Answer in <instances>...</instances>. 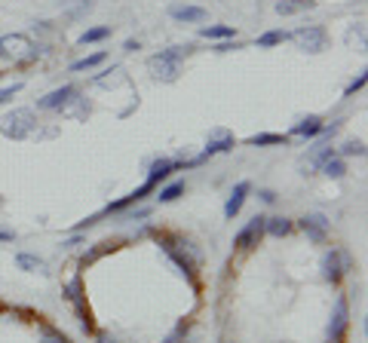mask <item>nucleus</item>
Listing matches in <instances>:
<instances>
[{
  "label": "nucleus",
  "mask_w": 368,
  "mask_h": 343,
  "mask_svg": "<svg viewBox=\"0 0 368 343\" xmlns=\"http://www.w3.org/2000/svg\"><path fill=\"white\" fill-rule=\"evenodd\" d=\"M157 242L163 252H166L169 261L187 276V282L200 291V248L178 233H157Z\"/></svg>",
  "instance_id": "f257e3e1"
},
{
  "label": "nucleus",
  "mask_w": 368,
  "mask_h": 343,
  "mask_svg": "<svg viewBox=\"0 0 368 343\" xmlns=\"http://www.w3.org/2000/svg\"><path fill=\"white\" fill-rule=\"evenodd\" d=\"M34 129H37V117H34L31 107H16L12 113H6V117L0 120V135H6V138H12V141L31 138Z\"/></svg>",
  "instance_id": "f03ea898"
},
{
  "label": "nucleus",
  "mask_w": 368,
  "mask_h": 343,
  "mask_svg": "<svg viewBox=\"0 0 368 343\" xmlns=\"http://www.w3.org/2000/svg\"><path fill=\"white\" fill-rule=\"evenodd\" d=\"M320 270H322L325 282L338 285L353 270V257H350V252H347V248H329V252L322 254V261H320Z\"/></svg>",
  "instance_id": "7ed1b4c3"
},
{
  "label": "nucleus",
  "mask_w": 368,
  "mask_h": 343,
  "mask_svg": "<svg viewBox=\"0 0 368 343\" xmlns=\"http://www.w3.org/2000/svg\"><path fill=\"white\" fill-rule=\"evenodd\" d=\"M65 297L71 300V306H74V313H77V319H80L83 331H86V334L95 331V322H92V310H89V304H86V291H83V279L80 276H74L65 285Z\"/></svg>",
  "instance_id": "20e7f679"
},
{
  "label": "nucleus",
  "mask_w": 368,
  "mask_h": 343,
  "mask_svg": "<svg viewBox=\"0 0 368 343\" xmlns=\"http://www.w3.org/2000/svg\"><path fill=\"white\" fill-rule=\"evenodd\" d=\"M288 40L298 43L304 53L316 55V53H322V49L329 46V31H325V25H301L298 31L288 34Z\"/></svg>",
  "instance_id": "39448f33"
},
{
  "label": "nucleus",
  "mask_w": 368,
  "mask_h": 343,
  "mask_svg": "<svg viewBox=\"0 0 368 343\" xmlns=\"http://www.w3.org/2000/svg\"><path fill=\"white\" fill-rule=\"evenodd\" d=\"M347 328H350V304H347V297L341 295L335 300L329 328H325V343H344L347 340Z\"/></svg>",
  "instance_id": "423d86ee"
},
{
  "label": "nucleus",
  "mask_w": 368,
  "mask_h": 343,
  "mask_svg": "<svg viewBox=\"0 0 368 343\" xmlns=\"http://www.w3.org/2000/svg\"><path fill=\"white\" fill-rule=\"evenodd\" d=\"M295 227H301V233L307 236L313 245H325L329 242V230H331V221L325 218L322 212H307L304 218L295 221Z\"/></svg>",
  "instance_id": "0eeeda50"
},
{
  "label": "nucleus",
  "mask_w": 368,
  "mask_h": 343,
  "mask_svg": "<svg viewBox=\"0 0 368 343\" xmlns=\"http://www.w3.org/2000/svg\"><path fill=\"white\" fill-rule=\"evenodd\" d=\"M237 147V135L230 132V129H221V126H215L209 132V138H206V150H203L200 156H194V166H200V163H206L209 156H215V154H228V150Z\"/></svg>",
  "instance_id": "6e6552de"
},
{
  "label": "nucleus",
  "mask_w": 368,
  "mask_h": 343,
  "mask_svg": "<svg viewBox=\"0 0 368 343\" xmlns=\"http://www.w3.org/2000/svg\"><path fill=\"white\" fill-rule=\"evenodd\" d=\"M0 59H37V46L28 34H6L0 37Z\"/></svg>",
  "instance_id": "1a4fd4ad"
},
{
  "label": "nucleus",
  "mask_w": 368,
  "mask_h": 343,
  "mask_svg": "<svg viewBox=\"0 0 368 343\" xmlns=\"http://www.w3.org/2000/svg\"><path fill=\"white\" fill-rule=\"evenodd\" d=\"M261 239H264V214H255L249 224L233 236V248H237V252H252Z\"/></svg>",
  "instance_id": "9d476101"
},
{
  "label": "nucleus",
  "mask_w": 368,
  "mask_h": 343,
  "mask_svg": "<svg viewBox=\"0 0 368 343\" xmlns=\"http://www.w3.org/2000/svg\"><path fill=\"white\" fill-rule=\"evenodd\" d=\"M80 95L77 92V86H59V89H53V92H46L44 98H37V111H65V107L74 102V98Z\"/></svg>",
  "instance_id": "9b49d317"
},
{
  "label": "nucleus",
  "mask_w": 368,
  "mask_h": 343,
  "mask_svg": "<svg viewBox=\"0 0 368 343\" xmlns=\"http://www.w3.org/2000/svg\"><path fill=\"white\" fill-rule=\"evenodd\" d=\"M169 19H175L178 25H203L209 19V10L194 6V3H175V6H169Z\"/></svg>",
  "instance_id": "f8f14e48"
},
{
  "label": "nucleus",
  "mask_w": 368,
  "mask_h": 343,
  "mask_svg": "<svg viewBox=\"0 0 368 343\" xmlns=\"http://www.w3.org/2000/svg\"><path fill=\"white\" fill-rule=\"evenodd\" d=\"M249 193H252V184L249 181H239L237 187L230 190V196H228V203H224V218L233 221L239 212H243V205H246V199H249Z\"/></svg>",
  "instance_id": "ddd939ff"
},
{
  "label": "nucleus",
  "mask_w": 368,
  "mask_h": 343,
  "mask_svg": "<svg viewBox=\"0 0 368 343\" xmlns=\"http://www.w3.org/2000/svg\"><path fill=\"white\" fill-rule=\"evenodd\" d=\"M172 172H178V160H169V156H160V160L151 163V169H147V184H154V187H160L163 181H166Z\"/></svg>",
  "instance_id": "4468645a"
},
{
  "label": "nucleus",
  "mask_w": 368,
  "mask_h": 343,
  "mask_svg": "<svg viewBox=\"0 0 368 343\" xmlns=\"http://www.w3.org/2000/svg\"><path fill=\"white\" fill-rule=\"evenodd\" d=\"M322 117H316V113H310V117H304L301 123H295L292 126V132H288V138H304V141H310V138H316V135L322 132Z\"/></svg>",
  "instance_id": "2eb2a0df"
},
{
  "label": "nucleus",
  "mask_w": 368,
  "mask_h": 343,
  "mask_svg": "<svg viewBox=\"0 0 368 343\" xmlns=\"http://www.w3.org/2000/svg\"><path fill=\"white\" fill-rule=\"evenodd\" d=\"M117 248H120V239H104V242H95V245H89L86 252L80 254V270L92 267V263H95L98 257H104L108 252H117Z\"/></svg>",
  "instance_id": "dca6fc26"
},
{
  "label": "nucleus",
  "mask_w": 368,
  "mask_h": 343,
  "mask_svg": "<svg viewBox=\"0 0 368 343\" xmlns=\"http://www.w3.org/2000/svg\"><path fill=\"white\" fill-rule=\"evenodd\" d=\"M147 64H151V71H154V77L163 83H175L178 80V71H181V64L178 62H163V59H147Z\"/></svg>",
  "instance_id": "f3484780"
},
{
  "label": "nucleus",
  "mask_w": 368,
  "mask_h": 343,
  "mask_svg": "<svg viewBox=\"0 0 368 343\" xmlns=\"http://www.w3.org/2000/svg\"><path fill=\"white\" fill-rule=\"evenodd\" d=\"M295 230V221L286 218V214H273V218H264V236H273V239H282Z\"/></svg>",
  "instance_id": "a211bd4d"
},
{
  "label": "nucleus",
  "mask_w": 368,
  "mask_h": 343,
  "mask_svg": "<svg viewBox=\"0 0 368 343\" xmlns=\"http://www.w3.org/2000/svg\"><path fill=\"white\" fill-rule=\"evenodd\" d=\"M273 10L279 16H301V12L316 10V0H276Z\"/></svg>",
  "instance_id": "6ab92c4d"
},
{
  "label": "nucleus",
  "mask_w": 368,
  "mask_h": 343,
  "mask_svg": "<svg viewBox=\"0 0 368 343\" xmlns=\"http://www.w3.org/2000/svg\"><path fill=\"white\" fill-rule=\"evenodd\" d=\"M200 37L203 40H237V28L233 25H203L200 28Z\"/></svg>",
  "instance_id": "aec40b11"
},
{
  "label": "nucleus",
  "mask_w": 368,
  "mask_h": 343,
  "mask_svg": "<svg viewBox=\"0 0 368 343\" xmlns=\"http://www.w3.org/2000/svg\"><path fill=\"white\" fill-rule=\"evenodd\" d=\"M288 135H276V132H258V135H249L246 145L249 147H273V145H288Z\"/></svg>",
  "instance_id": "412c9836"
},
{
  "label": "nucleus",
  "mask_w": 368,
  "mask_h": 343,
  "mask_svg": "<svg viewBox=\"0 0 368 343\" xmlns=\"http://www.w3.org/2000/svg\"><path fill=\"white\" fill-rule=\"evenodd\" d=\"M111 34H114V28L111 25H95V28H86V31L77 37V43L80 46H89V43H102V40H108Z\"/></svg>",
  "instance_id": "4be33fe9"
},
{
  "label": "nucleus",
  "mask_w": 368,
  "mask_h": 343,
  "mask_svg": "<svg viewBox=\"0 0 368 343\" xmlns=\"http://www.w3.org/2000/svg\"><path fill=\"white\" fill-rule=\"evenodd\" d=\"M187 55H194V43H184V46H169V49H160L154 59H163V62H178L187 59Z\"/></svg>",
  "instance_id": "5701e85b"
},
{
  "label": "nucleus",
  "mask_w": 368,
  "mask_h": 343,
  "mask_svg": "<svg viewBox=\"0 0 368 343\" xmlns=\"http://www.w3.org/2000/svg\"><path fill=\"white\" fill-rule=\"evenodd\" d=\"M320 172H322L325 178H331V181H341V178L347 175V163H344V156H338V154H335L331 160H325V163H322V169H320Z\"/></svg>",
  "instance_id": "b1692460"
},
{
  "label": "nucleus",
  "mask_w": 368,
  "mask_h": 343,
  "mask_svg": "<svg viewBox=\"0 0 368 343\" xmlns=\"http://www.w3.org/2000/svg\"><path fill=\"white\" fill-rule=\"evenodd\" d=\"M184 190H187V184H184V181H172V184H166V187H160V190H157V203H160V205L175 203V199H178Z\"/></svg>",
  "instance_id": "393cba45"
},
{
  "label": "nucleus",
  "mask_w": 368,
  "mask_h": 343,
  "mask_svg": "<svg viewBox=\"0 0 368 343\" xmlns=\"http://www.w3.org/2000/svg\"><path fill=\"white\" fill-rule=\"evenodd\" d=\"M104 59H108V53L98 49V53H89V55H83V59H77L71 64V71H92V68H98V64H104Z\"/></svg>",
  "instance_id": "a878e982"
},
{
  "label": "nucleus",
  "mask_w": 368,
  "mask_h": 343,
  "mask_svg": "<svg viewBox=\"0 0 368 343\" xmlns=\"http://www.w3.org/2000/svg\"><path fill=\"white\" fill-rule=\"evenodd\" d=\"M16 267H19V270H25V273H37V270H44V267H46V263H44V261H40V257H37V254H28V252H19V254H16Z\"/></svg>",
  "instance_id": "bb28decb"
},
{
  "label": "nucleus",
  "mask_w": 368,
  "mask_h": 343,
  "mask_svg": "<svg viewBox=\"0 0 368 343\" xmlns=\"http://www.w3.org/2000/svg\"><path fill=\"white\" fill-rule=\"evenodd\" d=\"M40 343H71V337L62 328H55V325H40Z\"/></svg>",
  "instance_id": "cd10ccee"
},
{
  "label": "nucleus",
  "mask_w": 368,
  "mask_h": 343,
  "mask_svg": "<svg viewBox=\"0 0 368 343\" xmlns=\"http://www.w3.org/2000/svg\"><path fill=\"white\" fill-rule=\"evenodd\" d=\"M286 40H288V31H264L255 43H258V49H273Z\"/></svg>",
  "instance_id": "c85d7f7f"
},
{
  "label": "nucleus",
  "mask_w": 368,
  "mask_h": 343,
  "mask_svg": "<svg viewBox=\"0 0 368 343\" xmlns=\"http://www.w3.org/2000/svg\"><path fill=\"white\" fill-rule=\"evenodd\" d=\"M335 154H338V156H365V141L350 138V141H344V145L338 147Z\"/></svg>",
  "instance_id": "c756f323"
},
{
  "label": "nucleus",
  "mask_w": 368,
  "mask_h": 343,
  "mask_svg": "<svg viewBox=\"0 0 368 343\" xmlns=\"http://www.w3.org/2000/svg\"><path fill=\"white\" fill-rule=\"evenodd\" d=\"M365 83H368V71H362V74H359L356 80H350V83H347L344 98H350V95H356V92H362V89H365Z\"/></svg>",
  "instance_id": "7c9ffc66"
},
{
  "label": "nucleus",
  "mask_w": 368,
  "mask_h": 343,
  "mask_svg": "<svg viewBox=\"0 0 368 343\" xmlns=\"http://www.w3.org/2000/svg\"><path fill=\"white\" fill-rule=\"evenodd\" d=\"M22 86H25V83H12V86H3V89H0V104H6V102H10L12 95H19V92H22Z\"/></svg>",
  "instance_id": "2f4dec72"
},
{
  "label": "nucleus",
  "mask_w": 368,
  "mask_h": 343,
  "mask_svg": "<svg viewBox=\"0 0 368 343\" xmlns=\"http://www.w3.org/2000/svg\"><path fill=\"white\" fill-rule=\"evenodd\" d=\"M230 49H243V43H237V40H218L215 53H230Z\"/></svg>",
  "instance_id": "473e14b6"
},
{
  "label": "nucleus",
  "mask_w": 368,
  "mask_h": 343,
  "mask_svg": "<svg viewBox=\"0 0 368 343\" xmlns=\"http://www.w3.org/2000/svg\"><path fill=\"white\" fill-rule=\"evenodd\" d=\"M83 242H86V239H83V233H74L71 239L62 242V245H65V248H74V245H83Z\"/></svg>",
  "instance_id": "72a5a7b5"
},
{
  "label": "nucleus",
  "mask_w": 368,
  "mask_h": 343,
  "mask_svg": "<svg viewBox=\"0 0 368 343\" xmlns=\"http://www.w3.org/2000/svg\"><path fill=\"white\" fill-rule=\"evenodd\" d=\"M258 199H261V203H267V205H270V203H276V193L273 190H258Z\"/></svg>",
  "instance_id": "f704fd0d"
},
{
  "label": "nucleus",
  "mask_w": 368,
  "mask_h": 343,
  "mask_svg": "<svg viewBox=\"0 0 368 343\" xmlns=\"http://www.w3.org/2000/svg\"><path fill=\"white\" fill-rule=\"evenodd\" d=\"M95 343H120V340L111 337V331H95Z\"/></svg>",
  "instance_id": "c9c22d12"
},
{
  "label": "nucleus",
  "mask_w": 368,
  "mask_h": 343,
  "mask_svg": "<svg viewBox=\"0 0 368 343\" xmlns=\"http://www.w3.org/2000/svg\"><path fill=\"white\" fill-rule=\"evenodd\" d=\"M123 49H126V53H136V49H141V43H138V40H126Z\"/></svg>",
  "instance_id": "e433bc0d"
},
{
  "label": "nucleus",
  "mask_w": 368,
  "mask_h": 343,
  "mask_svg": "<svg viewBox=\"0 0 368 343\" xmlns=\"http://www.w3.org/2000/svg\"><path fill=\"white\" fill-rule=\"evenodd\" d=\"M12 239H16V233H12V230H0V242H12Z\"/></svg>",
  "instance_id": "4c0bfd02"
}]
</instances>
